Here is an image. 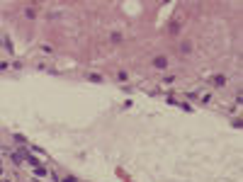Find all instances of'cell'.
Segmentation results:
<instances>
[{"label":"cell","mask_w":243,"mask_h":182,"mask_svg":"<svg viewBox=\"0 0 243 182\" xmlns=\"http://www.w3.org/2000/svg\"><path fill=\"white\" fill-rule=\"evenodd\" d=\"M153 66H156V68H165V66H168V58H165V56H158V58L153 61Z\"/></svg>","instance_id":"6da1fadb"},{"label":"cell","mask_w":243,"mask_h":182,"mask_svg":"<svg viewBox=\"0 0 243 182\" xmlns=\"http://www.w3.org/2000/svg\"><path fill=\"white\" fill-rule=\"evenodd\" d=\"M224 83H226L224 75H214V85H224Z\"/></svg>","instance_id":"7a4b0ae2"}]
</instances>
